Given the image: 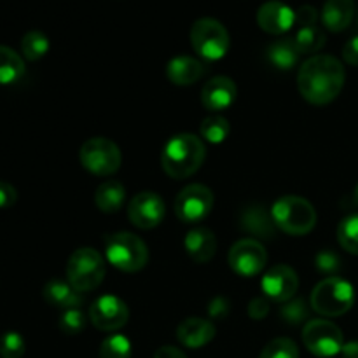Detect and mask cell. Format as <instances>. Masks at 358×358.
I'll use <instances>...</instances> for the list:
<instances>
[{
    "mask_svg": "<svg viewBox=\"0 0 358 358\" xmlns=\"http://www.w3.org/2000/svg\"><path fill=\"white\" fill-rule=\"evenodd\" d=\"M259 358H299V350L292 339L278 338L266 345Z\"/></svg>",
    "mask_w": 358,
    "mask_h": 358,
    "instance_id": "4dcf8cb0",
    "label": "cell"
},
{
    "mask_svg": "<svg viewBox=\"0 0 358 358\" xmlns=\"http://www.w3.org/2000/svg\"><path fill=\"white\" fill-rule=\"evenodd\" d=\"M303 341L315 357L331 358L341 353L345 338L341 329L329 320H310L303 331Z\"/></svg>",
    "mask_w": 358,
    "mask_h": 358,
    "instance_id": "9c48e42d",
    "label": "cell"
},
{
    "mask_svg": "<svg viewBox=\"0 0 358 358\" xmlns=\"http://www.w3.org/2000/svg\"><path fill=\"white\" fill-rule=\"evenodd\" d=\"M213 208V192L206 185L191 184L178 192L175 213L185 224H198L210 215Z\"/></svg>",
    "mask_w": 358,
    "mask_h": 358,
    "instance_id": "30bf717a",
    "label": "cell"
},
{
    "mask_svg": "<svg viewBox=\"0 0 358 358\" xmlns=\"http://www.w3.org/2000/svg\"><path fill=\"white\" fill-rule=\"evenodd\" d=\"M84 327H86V317L79 308L66 310L59 318V329H62L63 334L77 336L84 331Z\"/></svg>",
    "mask_w": 358,
    "mask_h": 358,
    "instance_id": "836d02e7",
    "label": "cell"
},
{
    "mask_svg": "<svg viewBox=\"0 0 358 358\" xmlns=\"http://www.w3.org/2000/svg\"><path fill=\"white\" fill-rule=\"evenodd\" d=\"M236 84L233 83V79L229 77H213L208 83L203 86L201 91V101L205 105V108L212 112H220L229 108L231 105L236 100Z\"/></svg>",
    "mask_w": 358,
    "mask_h": 358,
    "instance_id": "2e32d148",
    "label": "cell"
},
{
    "mask_svg": "<svg viewBox=\"0 0 358 358\" xmlns=\"http://www.w3.org/2000/svg\"><path fill=\"white\" fill-rule=\"evenodd\" d=\"M17 199V192L9 182L0 180V210L3 208H10V206L16 203Z\"/></svg>",
    "mask_w": 358,
    "mask_h": 358,
    "instance_id": "8d00e7d4",
    "label": "cell"
},
{
    "mask_svg": "<svg viewBox=\"0 0 358 358\" xmlns=\"http://www.w3.org/2000/svg\"><path fill=\"white\" fill-rule=\"evenodd\" d=\"M49 51V38L42 31L31 30L21 38V52L30 62L44 58Z\"/></svg>",
    "mask_w": 358,
    "mask_h": 358,
    "instance_id": "83f0119b",
    "label": "cell"
},
{
    "mask_svg": "<svg viewBox=\"0 0 358 358\" xmlns=\"http://www.w3.org/2000/svg\"><path fill=\"white\" fill-rule=\"evenodd\" d=\"M257 23L268 34L282 35L296 24V10L278 0H269L259 7Z\"/></svg>",
    "mask_w": 358,
    "mask_h": 358,
    "instance_id": "9a60e30c",
    "label": "cell"
},
{
    "mask_svg": "<svg viewBox=\"0 0 358 358\" xmlns=\"http://www.w3.org/2000/svg\"><path fill=\"white\" fill-rule=\"evenodd\" d=\"M353 201H355V205L358 206V184H357L355 191H353Z\"/></svg>",
    "mask_w": 358,
    "mask_h": 358,
    "instance_id": "7bdbcfd3",
    "label": "cell"
},
{
    "mask_svg": "<svg viewBox=\"0 0 358 358\" xmlns=\"http://www.w3.org/2000/svg\"><path fill=\"white\" fill-rule=\"evenodd\" d=\"M105 255L114 268L136 273L149 262L147 245L133 233H115L105 238Z\"/></svg>",
    "mask_w": 358,
    "mask_h": 358,
    "instance_id": "5b68a950",
    "label": "cell"
},
{
    "mask_svg": "<svg viewBox=\"0 0 358 358\" xmlns=\"http://www.w3.org/2000/svg\"><path fill=\"white\" fill-rule=\"evenodd\" d=\"M191 45L201 58L217 62L227 55L231 45L229 34L220 21L201 17L191 27Z\"/></svg>",
    "mask_w": 358,
    "mask_h": 358,
    "instance_id": "52a82bcc",
    "label": "cell"
},
{
    "mask_svg": "<svg viewBox=\"0 0 358 358\" xmlns=\"http://www.w3.org/2000/svg\"><path fill=\"white\" fill-rule=\"evenodd\" d=\"M280 315L285 320V324L289 325H299L303 322L308 320L310 317V308H308L306 301L304 299H290L287 303H283Z\"/></svg>",
    "mask_w": 358,
    "mask_h": 358,
    "instance_id": "1f68e13d",
    "label": "cell"
},
{
    "mask_svg": "<svg viewBox=\"0 0 358 358\" xmlns=\"http://www.w3.org/2000/svg\"><path fill=\"white\" fill-rule=\"evenodd\" d=\"M24 76V62L14 49L0 45V84H14Z\"/></svg>",
    "mask_w": 358,
    "mask_h": 358,
    "instance_id": "d4e9b609",
    "label": "cell"
},
{
    "mask_svg": "<svg viewBox=\"0 0 358 358\" xmlns=\"http://www.w3.org/2000/svg\"><path fill=\"white\" fill-rule=\"evenodd\" d=\"M269 313V303L264 297H255L248 304V315H250L254 320H262L266 315Z\"/></svg>",
    "mask_w": 358,
    "mask_h": 358,
    "instance_id": "74e56055",
    "label": "cell"
},
{
    "mask_svg": "<svg viewBox=\"0 0 358 358\" xmlns=\"http://www.w3.org/2000/svg\"><path fill=\"white\" fill-rule=\"evenodd\" d=\"M261 287L266 297L276 301V303H287L296 296L297 289H299V278L292 268L278 264L264 273Z\"/></svg>",
    "mask_w": 358,
    "mask_h": 358,
    "instance_id": "5bb4252c",
    "label": "cell"
},
{
    "mask_svg": "<svg viewBox=\"0 0 358 358\" xmlns=\"http://www.w3.org/2000/svg\"><path fill=\"white\" fill-rule=\"evenodd\" d=\"M345 66L338 58L318 55L308 59L297 76V87L306 101L327 105L339 96L345 86Z\"/></svg>",
    "mask_w": 358,
    "mask_h": 358,
    "instance_id": "6da1fadb",
    "label": "cell"
},
{
    "mask_svg": "<svg viewBox=\"0 0 358 358\" xmlns=\"http://www.w3.org/2000/svg\"><path fill=\"white\" fill-rule=\"evenodd\" d=\"M240 226L243 231L254 234L257 238H269L275 236V220H273L271 213L264 210L261 205H250L247 208L241 210L240 213Z\"/></svg>",
    "mask_w": 358,
    "mask_h": 358,
    "instance_id": "44dd1931",
    "label": "cell"
},
{
    "mask_svg": "<svg viewBox=\"0 0 358 358\" xmlns=\"http://www.w3.org/2000/svg\"><path fill=\"white\" fill-rule=\"evenodd\" d=\"M227 313H229V303L226 297H215L208 304V315L212 318H226Z\"/></svg>",
    "mask_w": 358,
    "mask_h": 358,
    "instance_id": "f35d334b",
    "label": "cell"
},
{
    "mask_svg": "<svg viewBox=\"0 0 358 358\" xmlns=\"http://www.w3.org/2000/svg\"><path fill=\"white\" fill-rule=\"evenodd\" d=\"M315 266L318 271L325 273V275H334L341 269V259L332 250H322L315 257Z\"/></svg>",
    "mask_w": 358,
    "mask_h": 358,
    "instance_id": "e575fe53",
    "label": "cell"
},
{
    "mask_svg": "<svg viewBox=\"0 0 358 358\" xmlns=\"http://www.w3.org/2000/svg\"><path fill=\"white\" fill-rule=\"evenodd\" d=\"M79 157L83 166L98 177H107V175L115 173L122 163L119 147L112 140L103 138V136H94V138L86 140L80 147Z\"/></svg>",
    "mask_w": 358,
    "mask_h": 358,
    "instance_id": "ba28073f",
    "label": "cell"
},
{
    "mask_svg": "<svg viewBox=\"0 0 358 358\" xmlns=\"http://www.w3.org/2000/svg\"><path fill=\"white\" fill-rule=\"evenodd\" d=\"M215 325L205 318H185L177 327V338L184 346L192 350L203 348L215 338Z\"/></svg>",
    "mask_w": 358,
    "mask_h": 358,
    "instance_id": "e0dca14e",
    "label": "cell"
},
{
    "mask_svg": "<svg viewBox=\"0 0 358 358\" xmlns=\"http://www.w3.org/2000/svg\"><path fill=\"white\" fill-rule=\"evenodd\" d=\"M353 16H355L353 0H327L322 9V23L327 30L336 34L346 30L352 24Z\"/></svg>",
    "mask_w": 358,
    "mask_h": 358,
    "instance_id": "7402d4cb",
    "label": "cell"
},
{
    "mask_svg": "<svg viewBox=\"0 0 358 358\" xmlns=\"http://www.w3.org/2000/svg\"><path fill=\"white\" fill-rule=\"evenodd\" d=\"M24 339L17 332H6L0 338V357L2 358H21L24 355Z\"/></svg>",
    "mask_w": 358,
    "mask_h": 358,
    "instance_id": "d6a6232c",
    "label": "cell"
},
{
    "mask_svg": "<svg viewBox=\"0 0 358 358\" xmlns=\"http://www.w3.org/2000/svg\"><path fill=\"white\" fill-rule=\"evenodd\" d=\"M273 220L278 229L292 236H303L317 226V212L308 199L299 196H283L271 208Z\"/></svg>",
    "mask_w": 358,
    "mask_h": 358,
    "instance_id": "3957f363",
    "label": "cell"
},
{
    "mask_svg": "<svg viewBox=\"0 0 358 358\" xmlns=\"http://www.w3.org/2000/svg\"><path fill=\"white\" fill-rule=\"evenodd\" d=\"M338 240L345 250L358 255V213L341 220L338 227Z\"/></svg>",
    "mask_w": 358,
    "mask_h": 358,
    "instance_id": "f1b7e54d",
    "label": "cell"
},
{
    "mask_svg": "<svg viewBox=\"0 0 358 358\" xmlns=\"http://www.w3.org/2000/svg\"><path fill=\"white\" fill-rule=\"evenodd\" d=\"M343 358H358V341H350L343 345Z\"/></svg>",
    "mask_w": 358,
    "mask_h": 358,
    "instance_id": "b9f144b4",
    "label": "cell"
},
{
    "mask_svg": "<svg viewBox=\"0 0 358 358\" xmlns=\"http://www.w3.org/2000/svg\"><path fill=\"white\" fill-rule=\"evenodd\" d=\"M318 20V10L313 6H303L296 10V24L299 28L315 27Z\"/></svg>",
    "mask_w": 358,
    "mask_h": 358,
    "instance_id": "d590c367",
    "label": "cell"
},
{
    "mask_svg": "<svg viewBox=\"0 0 358 358\" xmlns=\"http://www.w3.org/2000/svg\"><path fill=\"white\" fill-rule=\"evenodd\" d=\"M343 58H345V62L350 63V65L358 66V35L346 42L345 48H343Z\"/></svg>",
    "mask_w": 358,
    "mask_h": 358,
    "instance_id": "ab89813d",
    "label": "cell"
},
{
    "mask_svg": "<svg viewBox=\"0 0 358 358\" xmlns=\"http://www.w3.org/2000/svg\"><path fill=\"white\" fill-rule=\"evenodd\" d=\"M206 157L205 143L191 133H180L168 140L161 156V164L166 175L175 180H182L201 168Z\"/></svg>",
    "mask_w": 358,
    "mask_h": 358,
    "instance_id": "7a4b0ae2",
    "label": "cell"
},
{
    "mask_svg": "<svg viewBox=\"0 0 358 358\" xmlns=\"http://www.w3.org/2000/svg\"><path fill=\"white\" fill-rule=\"evenodd\" d=\"M164 213H166V208H164L163 198L152 191H143L136 194L128 206L129 220L133 226L140 229L157 227L163 222Z\"/></svg>",
    "mask_w": 358,
    "mask_h": 358,
    "instance_id": "7c38bea8",
    "label": "cell"
},
{
    "mask_svg": "<svg viewBox=\"0 0 358 358\" xmlns=\"http://www.w3.org/2000/svg\"><path fill=\"white\" fill-rule=\"evenodd\" d=\"M199 131H201V136L206 142L217 145V143H222L229 136L231 124L222 115H210V117L203 119Z\"/></svg>",
    "mask_w": 358,
    "mask_h": 358,
    "instance_id": "4316f807",
    "label": "cell"
},
{
    "mask_svg": "<svg viewBox=\"0 0 358 358\" xmlns=\"http://www.w3.org/2000/svg\"><path fill=\"white\" fill-rule=\"evenodd\" d=\"M205 73V66L192 56H175L166 65V77L175 86H191Z\"/></svg>",
    "mask_w": 358,
    "mask_h": 358,
    "instance_id": "ac0fdd59",
    "label": "cell"
},
{
    "mask_svg": "<svg viewBox=\"0 0 358 358\" xmlns=\"http://www.w3.org/2000/svg\"><path fill=\"white\" fill-rule=\"evenodd\" d=\"M355 304V289L346 280L331 276L311 292V308L324 317H341Z\"/></svg>",
    "mask_w": 358,
    "mask_h": 358,
    "instance_id": "277c9868",
    "label": "cell"
},
{
    "mask_svg": "<svg viewBox=\"0 0 358 358\" xmlns=\"http://www.w3.org/2000/svg\"><path fill=\"white\" fill-rule=\"evenodd\" d=\"M154 358H187L184 352H180L175 346H161L156 353H154Z\"/></svg>",
    "mask_w": 358,
    "mask_h": 358,
    "instance_id": "60d3db41",
    "label": "cell"
},
{
    "mask_svg": "<svg viewBox=\"0 0 358 358\" xmlns=\"http://www.w3.org/2000/svg\"><path fill=\"white\" fill-rule=\"evenodd\" d=\"M93 325L100 331H117L124 327L129 318L128 306L117 296H101L93 303L90 310Z\"/></svg>",
    "mask_w": 358,
    "mask_h": 358,
    "instance_id": "4fadbf2b",
    "label": "cell"
},
{
    "mask_svg": "<svg viewBox=\"0 0 358 358\" xmlns=\"http://www.w3.org/2000/svg\"><path fill=\"white\" fill-rule=\"evenodd\" d=\"M126 201V187L119 180H107L94 192V203L103 213H117Z\"/></svg>",
    "mask_w": 358,
    "mask_h": 358,
    "instance_id": "cb8c5ba5",
    "label": "cell"
},
{
    "mask_svg": "<svg viewBox=\"0 0 358 358\" xmlns=\"http://www.w3.org/2000/svg\"><path fill=\"white\" fill-rule=\"evenodd\" d=\"M294 42H296L301 55H313V52L320 51L325 45V34L317 24L315 27L299 28L296 37H294Z\"/></svg>",
    "mask_w": 358,
    "mask_h": 358,
    "instance_id": "484cf974",
    "label": "cell"
},
{
    "mask_svg": "<svg viewBox=\"0 0 358 358\" xmlns=\"http://www.w3.org/2000/svg\"><path fill=\"white\" fill-rule=\"evenodd\" d=\"M44 296L45 303L52 308H59V310H73V308H79L83 304L84 297L79 290L73 289L69 282H63V280H49L44 287Z\"/></svg>",
    "mask_w": 358,
    "mask_h": 358,
    "instance_id": "ffe728a7",
    "label": "cell"
},
{
    "mask_svg": "<svg viewBox=\"0 0 358 358\" xmlns=\"http://www.w3.org/2000/svg\"><path fill=\"white\" fill-rule=\"evenodd\" d=\"M184 247L192 261L203 264V262L212 261V257L215 255L217 238L213 231L206 229V227H196V229L187 233L184 240Z\"/></svg>",
    "mask_w": 358,
    "mask_h": 358,
    "instance_id": "d6986e66",
    "label": "cell"
},
{
    "mask_svg": "<svg viewBox=\"0 0 358 358\" xmlns=\"http://www.w3.org/2000/svg\"><path fill=\"white\" fill-rule=\"evenodd\" d=\"M266 58L269 65L278 70H290L297 65L301 58V51L297 49L294 38H278L266 49Z\"/></svg>",
    "mask_w": 358,
    "mask_h": 358,
    "instance_id": "603a6c76",
    "label": "cell"
},
{
    "mask_svg": "<svg viewBox=\"0 0 358 358\" xmlns=\"http://www.w3.org/2000/svg\"><path fill=\"white\" fill-rule=\"evenodd\" d=\"M227 259H229V266L234 273L245 276V278H250L264 269L268 254L257 240L245 238L231 247Z\"/></svg>",
    "mask_w": 358,
    "mask_h": 358,
    "instance_id": "8fae6325",
    "label": "cell"
},
{
    "mask_svg": "<svg viewBox=\"0 0 358 358\" xmlns=\"http://www.w3.org/2000/svg\"><path fill=\"white\" fill-rule=\"evenodd\" d=\"M100 358H131V343L126 336H110L101 343Z\"/></svg>",
    "mask_w": 358,
    "mask_h": 358,
    "instance_id": "f546056e",
    "label": "cell"
},
{
    "mask_svg": "<svg viewBox=\"0 0 358 358\" xmlns=\"http://www.w3.org/2000/svg\"><path fill=\"white\" fill-rule=\"evenodd\" d=\"M105 273H107L105 259L90 247L73 252L66 264L69 283L80 294L96 289L103 282Z\"/></svg>",
    "mask_w": 358,
    "mask_h": 358,
    "instance_id": "8992f818",
    "label": "cell"
}]
</instances>
